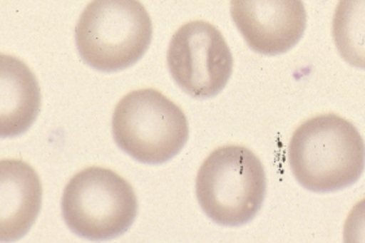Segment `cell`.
I'll return each mask as SVG.
<instances>
[{"label": "cell", "instance_id": "cell-1", "mask_svg": "<svg viewBox=\"0 0 365 243\" xmlns=\"http://www.w3.org/2000/svg\"><path fill=\"white\" fill-rule=\"evenodd\" d=\"M287 162L307 190H342L364 172V140L349 120L333 113L319 115L297 128L287 148Z\"/></svg>", "mask_w": 365, "mask_h": 243}, {"label": "cell", "instance_id": "cell-2", "mask_svg": "<svg viewBox=\"0 0 365 243\" xmlns=\"http://www.w3.org/2000/svg\"><path fill=\"white\" fill-rule=\"evenodd\" d=\"M151 39L153 21L139 0H93L76 26L82 60L108 73L135 64Z\"/></svg>", "mask_w": 365, "mask_h": 243}, {"label": "cell", "instance_id": "cell-3", "mask_svg": "<svg viewBox=\"0 0 365 243\" xmlns=\"http://www.w3.org/2000/svg\"><path fill=\"white\" fill-rule=\"evenodd\" d=\"M267 177L250 148L227 145L207 156L197 176V197L205 214L221 225L240 227L263 206Z\"/></svg>", "mask_w": 365, "mask_h": 243}, {"label": "cell", "instance_id": "cell-4", "mask_svg": "<svg viewBox=\"0 0 365 243\" xmlns=\"http://www.w3.org/2000/svg\"><path fill=\"white\" fill-rule=\"evenodd\" d=\"M117 146L145 164H163L182 150L189 140L183 110L160 91L140 88L118 102L112 118Z\"/></svg>", "mask_w": 365, "mask_h": 243}, {"label": "cell", "instance_id": "cell-5", "mask_svg": "<svg viewBox=\"0 0 365 243\" xmlns=\"http://www.w3.org/2000/svg\"><path fill=\"white\" fill-rule=\"evenodd\" d=\"M63 217L76 234L104 241L125 233L138 214L132 185L108 168L88 167L66 184Z\"/></svg>", "mask_w": 365, "mask_h": 243}, {"label": "cell", "instance_id": "cell-6", "mask_svg": "<svg viewBox=\"0 0 365 243\" xmlns=\"http://www.w3.org/2000/svg\"><path fill=\"white\" fill-rule=\"evenodd\" d=\"M167 59L173 80L194 98L217 95L233 72V55L225 38L202 20L186 22L175 31Z\"/></svg>", "mask_w": 365, "mask_h": 243}, {"label": "cell", "instance_id": "cell-7", "mask_svg": "<svg viewBox=\"0 0 365 243\" xmlns=\"http://www.w3.org/2000/svg\"><path fill=\"white\" fill-rule=\"evenodd\" d=\"M230 12L251 50L263 55L292 50L307 25L302 0H232Z\"/></svg>", "mask_w": 365, "mask_h": 243}, {"label": "cell", "instance_id": "cell-8", "mask_svg": "<svg viewBox=\"0 0 365 243\" xmlns=\"http://www.w3.org/2000/svg\"><path fill=\"white\" fill-rule=\"evenodd\" d=\"M1 221L3 242L17 241L34 224L42 205V184L36 170L20 159H3Z\"/></svg>", "mask_w": 365, "mask_h": 243}, {"label": "cell", "instance_id": "cell-9", "mask_svg": "<svg viewBox=\"0 0 365 243\" xmlns=\"http://www.w3.org/2000/svg\"><path fill=\"white\" fill-rule=\"evenodd\" d=\"M41 110V88L37 78L21 60L1 55V137L26 132Z\"/></svg>", "mask_w": 365, "mask_h": 243}, {"label": "cell", "instance_id": "cell-10", "mask_svg": "<svg viewBox=\"0 0 365 243\" xmlns=\"http://www.w3.org/2000/svg\"><path fill=\"white\" fill-rule=\"evenodd\" d=\"M333 38L342 59L365 69V0H339L333 17Z\"/></svg>", "mask_w": 365, "mask_h": 243}, {"label": "cell", "instance_id": "cell-11", "mask_svg": "<svg viewBox=\"0 0 365 243\" xmlns=\"http://www.w3.org/2000/svg\"><path fill=\"white\" fill-rule=\"evenodd\" d=\"M346 243H365V198L359 200L344 222Z\"/></svg>", "mask_w": 365, "mask_h": 243}]
</instances>
